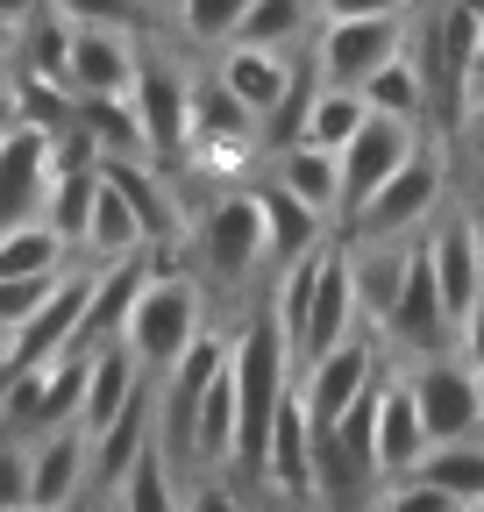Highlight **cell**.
Masks as SVG:
<instances>
[{"instance_id":"836d02e7","label":"cell","mask_w":484,"mask_h":512,"mask_svg":"<svg viewBox=\"0 0 484 512\" xmlns=\"http://www.w3.org/2000/svg\"><path fill=\"white\" fill-rule=\"evenodd\" d=\"M456 356H463V363H470V377L484 384V299H477V313L456 328Z\"/></svg>"},{"instance_id":"74e56055","label":"cell","mask_w":484,"mask_h":512,"mask_svg":"<svg viewBox=\"0 0 484 512\" xmlns=\"http://www.w3.org/2000/svg\"><path fill=\"white\" fill-rule=\"evenodd\" d=\"M15 79V36H0V86Z\"/></svg>"},{"instance_id":"d590c367","label":"cell","mask_w":484,"mask_h":512,"mask_svg":"<svg viewBox=\"0 0 484 512\" xmlns=\"http://www.w3.org/2000/svg\"><path fill=\"white\" fill-rule=\"evenodd\" d=\"M43 8V0H0V36H22V22Z\"/></svg>"},{"instance_id":"7a4b0ae2","label":"cell","mask_w":484,"mask_h":512,"mask_svg":"<svg viewBox=\"0 0 484 512\" xmlns=\"http://www.w3.org/2000/svg\"><path fill=\"white\" fill-rule=\"evenodd\" d=\"M193 264L214 292H242L264 264V207H257V185H235V192H214L200 228H193Z\"/></svg>"},{"instance_id":"ffe728a7","label":"cell","mask_w":484,"mask_h":512,"mask_svg":"<svg viewBox=\"0 0 484 512\" xmlns=\"http://www.w3.org/2000/svg\"><path fill=\"white\" fill-rule=\"evenodd\" d=\"M321 29V0H250L235 43L228 50H271V57H292L299 43H314Z\"/></svg>"},{"instance_id":"4dcf8cb0","label":"cell","mask_w":484,"mask_h":512,"mask_svg":"<svg viewBox=\"0 0 484 512\" xmlns=\"http://www.w3.org/2000/svg\"><path fill=\"white\" fill-rule=\"evenodd\" d=\"M378 512H463L456 498H442L435 484H420V477H399L378 491Z\"/></svg>"},{"instance_id":"52a82bcc","label":"cell","mask_w":484,"mask_h":512,"mask_svg":"<svg viewBox=\"0 0 484 512\" xmlns=\"http://www.w3.org/2000/svg\"><path fill=\"white\" fill-rule=\"evenodd\" d=\"M406 36H413V15H392V22H321L307 64H314V79L328 93H356L378 64H392L406 50Z\"/></svg>"},{"instance_id":"277c9868","label":"cell","mask_w":484,"mask_h":512,"mask_svg":"<svg viewBox=\"0 0 484 512\" xmlns=\"http://www.w3.org/2000/svg\"><path fill=\"white\" fill-rule=\"evenodd\" d=\"M435 214H442V150L420 143V150L392 171V185L349 221V242H413Z\"/></svg>"},{"instance_id":"83f0119b","label":"cell","mask_w":484,"mask_h":512,"mask_svg":"<svg viewBox=\"0 0 484 512\" xmlns=\"http://www.w3.org/2000/svg\"><path fill=\"white\" fill-rule=\"evenodd\" d=\"M420 484H435L442 498L456 505H484V441H463V448H428V463L413 470Z\"/></svg>"},{"instance_id":"8fae6325","label":"cell","mask_w":484,"mask_h":512,"mask_svg":"<svg viewBox=\"0 0 484 512\" xmlns=\"http://www.w3.org/2000/svg\"><path fill=\"white\" fill-rule=\"evenodd\" d=\"M356 328H363V306H356V278H349V249L328 242L321 285H314V306H307V335H299V356H292V377L307 363H321V356H335Z\"/></svg>"},{"instance_id":"ab89813d","label":"cell","mask_w":484,"mask_h":512,"mask_svg":"<svg viewBox=\"0 0 484 512\" xmlns=\"http://www.w3.org/2000/svg\"><path fill=\"white\" fill-rule=\"evenodd\" d=\"M463 512H484V505H463Z\"/></svg>"},{"instance_id":"ba28073f","label":"cell","mask_w":484,"mask_h":512,"mask_svg":"<svg viewBox=\"0 0 484 512\" xmlns=\"http://www.w3.org/2000/svg\"><path fill=\"white\" fill-rule=\"evenodd\" d=\"M129 107H136V128H143V157H150L157 171L186 157V107H193V79L178 72L171 57L143 50L136 86H129Z\"/></svg>"},{"instance_id":"5bb4252c","label":"cell","mask_w":484,"mask_h":512,"mask_svg":"<svg viewBox=\"0 0 484 512\" xmlns=\"http://www.w3.org/2000/svg\"><path fill=\"white\" fill-rule=\"evenodd\" d=\"M371 448H378V477L399 484L428 463V427H420V406H413V384L406 370H385L378 377V420H371Z\"/></svg>"},{"instance_id":"30bf717a","label":"cell","mask_w":484,"mask_h":512,"mask_svg":"<svg viewBox=\"0 0 484 512\" xmlns=\"http://www.w3.org/2000/svg\"><path fill=\"white\" fill-rule=\"evenodd\" d=\"M86 299H93V264H72L65 278H57V292L22 320L8 342H0L8 370H43V363H57V356H72L79 320H86Z\"/></svg>"},{"instance_id":"9c48e42d","label":"cell","mask_w":484,"mask_h":512,"mask_svg":"<svg viewBox=\"0 0 484 512\" xmlns=\"http://www.w3.org/2000/svg\"><path fill=\"white\" fill-rule=\"evenodd\" d=\"M420 143H428V136H420L413 121H385V114L363 121V128H356V143L335 157V171H342V214H335V221L349 228V221H356V214H363V207H371L378 192L392 185V171H399Z\"/></svg>"},{"instance_id":"e0dca14e","label":"cell","mask_w":484,"mask_h":512,"mask_svg":"<svg viewBox=\"0 0 484 512\" xmlns=\"http://www.w3.org/2000/svg\"><path fill=\"white\" fill-rule=\"evenodd\" d=\"M143 392H150V377L136 370V356L121 349V342L93 349V356H86V392H79V434H86V441H100L121 413L143 399Z\"/></svg>"},{"instance_id":"f546056e","label":"cell","mask_w":484,"mask_h":512,"mask_svg":"<svg viewBox=\"0 0 484 512\" xmlns=\"http://www.w3.org/2000/svg\"><path fill=\"white\" fill-rule=\"evenodd\" d=\"M50 8L72 29H121V36H136L150 22V0H50Z\"/></svg>"},{"instance_id":"f35d334b","label":"cell","mask_w":484,"mask_h":512,"mask_svg":"<svg viewBox=\"0 0 484 512\" xmlns=\"http://www.w3.org/2000/svg\"><path fill=\"white\" fill-rule=\"evenodd\" d=\"M8 128H15V93L0 86V136H8Z\"/></svg>"},{"instance_id":"2e32d148","label":"cell","mask_w":484,"mask_h":512,"mask_svg":"<svg viewBox=\"0 0 484 512\" xmlns=\"http://www.w3.org/2000/svg\"><path fill=\"white\" fill-rule=\"evenodd\" d=\"M428 242V264H435V292H442V313H449V328H463V320L477 313L484 299V256H477V235L463 214H449L435 235H420Z\"/></svg>"},{"instance_id":"e575fe53","label":"cell","mask_w":484,"mask_h":512,"mask_svg":"<svg viewBox=\"0 0 484 512\" xmlns=\"http://www.w3.org/2000/svg\"><path fill=\"white\" fill-rule=\"evenodd\" d=\"M456 143H463V150H470V164L484 171V100H470V107H463V128H456Z\"/></svg>"},{"instance_id":"9a60e30c","label":"cell","mask_w":484,"mask_h":512,"mask_svg":"<svg viewBox=\"0 0 484 512\" xmlns=\"http://www.w3.org/2000/svg\"><path fill=\"white\" fill-rule=\"evenodd\" d=\"M257 484H264L271 498H285V505H314V427H307L299 392H285V406H278V420H271Z\"/></svg>"},{"instance_id":"4316f807","label":"cell","mask_w":484,"mask_h":512,"mask_svg":"<svg viewBox=\"0 0 484 512\" xmlns=\"http://www.w3.org/2000/svg\"><path fill=\"white\" fill-rule=\"evenodd\" d=\"M363 121H371V114H363V100L356 93H314V107H307V121H299V143H307V150H328V157H342L349 143H356V128Z\"/></svg>"},{"instance_id":"8d00e7d4","label":"cell","mask_w":484,"mask_h":512,"mask_svg":"<svg viewBox=\"0 0 484 512\" xmlns=\"http://www.w3.org/2000/svg\"><path fill=\"white\" fill-rule=\"evenodd\" d=\"M463 221H470V235H477V256H484V185L470 192V207H463Z\"/></svg>"},{"instance_id":"7c38bea8","label":"cell","mask_w":484,"mask_h":512,"mask_svg":"<svg viewBox=\"0 0 484 512\" xmlns=\"http://www.w3.org/2000/svg\"><path fill=\"white\" fill-rule=\"evenodd\" d=\"M43 200H50V136L15 121L0 136V235L43 221Z\"/></svg>"},{"instance_id":"6da1fadb","label":"cell","mask_w":484,"mask_h":512,"mask_svg":"<svg viewBox=\"0 0 484 512\" xmlns=\"http://www.w3.org/2000/svg\"><path fill=\"white\" fill-rule=\"evenodd\" d=\"M200 335H207V292L193 285V271H150L129 328H121V349L136 356V370L157 384Z\"/></svg>"},{"instance_id":"4fadbf2b","label":"cell","mask_w":484,"mask_h":512,"mask_svg":"<svg viewBox=\"0 0 484 512\" xmlns=\"http://www.w3.org/2000/svg\"><path fill=\"white\" fill-rule=\"evenodd\" d=\"M136 64H143V43L136 36H121V29H72L65 93L72 100H129Z\"/></svg>"},{"instance_id":"7402d4cb","label":"cell","mask_w":484,"mask_h":512,"mask_svg":"<svg viewBox=\"0 0 484 512\" xmlns=\"http://www.w3.org/2000/svg\"><path fill=\"white\" fill-rule=\"evenodd\" d=\"M257 207H264V249H271V271H292L299 256L328 249V221H314V214L299 207L292 192H278L271 178L257 185Z\"/></svg>"},{"instance_id":"603a6c76","label":"cell","mask_w":484,"mask_h":512,"mask_svg":"<svg viewBox=\"0 0 484 512\" xmlns=\"http://www.w3.org/2000/svg\"><path fill=\"white\" fill-rule=\"evenodd\" d=\"M65 72H72V22L43 0V8L22 22V36H15V79H36V86L65 93Z\"/></svg>"},{"instance_id":"5b68a950","label":"cell","mask_w":484,"mask_h":512,"mask_svg":"<svg viewBox=\"0 0 484 512\" xmlns=\"http://www.w3.org/2000/svg\"><path fill=\"white\" fill-rule=\"evenodd\" d=\"M385 349H399L406 363H428V356H449L456 328H449V313H442V292H435V264H428V242L413 235L406 249V278H399V299L392 313L371 328Z\"/></svg>"},{"instance_id":"d6986e66","label":"cell","mask_w":484,"mask_h":512,"mask_svg":"<svg viewBox=\"0 0 484 512\" xmlns=\"http://www.w3.org/2000/svg\"><path fill=\"white\" fill-rule=\"evenodd\" d=\"M292 64L299 57H271V50H221L214 57V79L228 86V100L257 121V136H264V121L285 107V93H292Z\"/></svg>"},{"instance_id":"44dd1931","label":"cell","mask_w":484,"mask_h":512,"mask_svg":"<svg viewBox=\"0 0 484 512\" xmlns=\"http://www.w3.org/2000/svg\"><path fill=\"white\" fill-rule=\"evenodd\" d=\"M271 185L292 192L314 221H335V214H342V171H335L328 150H307V143L278 150V157H271Z\"/></svg>"},{"instance_id":"1f68e13d","label":"cell","mask_w":484,"mask_h":512,"mask_svg":"<svg viewBox=\"0 0 484 512\" xmlns=\"http://www.w3.org/2000/svg\"><path fill=\"white\" fill-rule=\"evenodd\" d=\"M29 505V441L0 434V512Z\"/></svg>"},{"instance_id":"ac0fdd59","label":"cell","mask_w":484,"mask_h":512,"mask_svg":"<svg viewBox=\"0 0 484 512\" xmlns=\"http://www.w3.org/2000/svg\"><path fill=\"white\" fill-rule=\"evenodd\" d=\"M86 498V434L57 427L29 441V512H72Z\"/></svg>"},{"instance_id":"60d3db41","label":"cell","mask_w":484,"mask_h":512,"mask_svg":"<svg viewBox=\"0 0 484 512\" xmlns=\"http://www.w3.org/2000/svg\"><path fill=\"white\" fill-rule=\"evenodd\" d=\"M15 512H29V505H15Z\"/></svg>"},{"instance_id":"cb8c5ba5","label":"cell","mask_w":484,"mask_h":512,"mask_svg":"<svg viewBox=\"0 0 484 512\" xmlns=\"http://www.w3.org/2000/svg\"><path fill=\"white\" fill-rule=\"evenodd\" d=\"M356 100H363V114H385V121H413L420 128V114H428V86H420V64H413V36H406V50L392 64H378V72L356 86Z\"/></svg>"},{"instance_id":"d4e9b609","label":"cell","mask_w":484,"mask_h":512,"mask_svg":"<svg viewBox=\"0 0 484 512\" xmlns=\"http://www.w3.org/2000/svg\"><path fill=\"white\" fill-rule=\"evenodd\" d=\"M107 505H114V512H186V491H178L171 463L157 456V441L129 463V477L114 484V498H107Z\"/></svg>"},{"instance_id":"8992f818","label":"cell","mask_w":484,"mask_h":512,"mask_svg":"<svg viewBox=\"0 0 484 512\" xmlns=\"http://www.w3.org/2000/svg\"><path fill=\"white\" fill-rule=\"evenodd\" d=\"M413 384V406H420V427H428V448H463L484 434V384L470 377L463 356H428L406 370Z\"/></svg>"},{"instance_id":"d6a6232c","label":"cell","mask_w":484,"mask_h":512,"mask_svg":"<svg viewBox=\"0 0 484 512\" xmlns=\"http://www.w3.org/2000/svg\"><path fill=\"white\" fill-rule=\"evenodd\" d=\"M186 512H242V498H235L228 477H200V484L186 491Z\"/></svg>"},{"instance_id":"484cf974","label":"cell","mask_w":484,"mask_h":512,"mask_svg":"<svg viewBox=\"0 0 484 512\" xmlns=\"http://www.w3.org/2000/svg\"><path fill=\"white\" fill-rule=\"evenodd\" d=\"M57 271H72V249L57 242L43 221L0 235V285H15V278H57Z\"/></svg>"},{"instance_id":"f1b7e54d","label":"cell","mask_w":484,"mask_h":512,"mask_svg":"<svg viewBox=\"0 0 484 512\" xmlns=\"http://www.w3.org/2000/svg\"><path fill=\"white\" fill-rule=\"evenodd\" d=\"M242 15H250V0H171V22L193 50H228Z\"/></svg>"},{"instance_id":"3957f363","label":"cell","mask_w":484,"mask_h":512,"mask_svg":"<svg viewBox=\"0 0 484 512\" xmlns=\"http://www.w3.org/2000/svg\"><path fill=\"white\" fill-rule=\"evenodd\" d=\"M378 377H385V349H378L371 328H356L335 356H321V363L299 370V377H292V392H299V406H307V427L328 434V427H342L363 399L378 392Z\"/></svg>"}]
</instances>
